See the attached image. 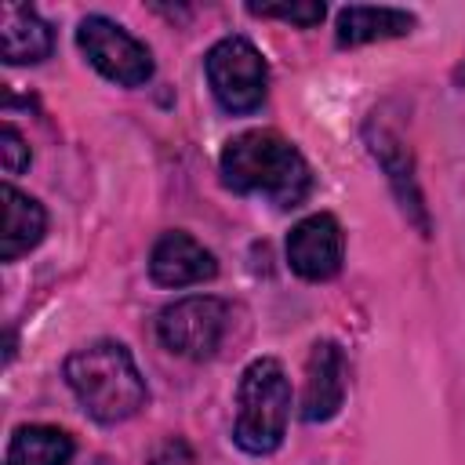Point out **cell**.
<instances>
[{
    "mask_svg": "<svg viewBox=\"0 0 465 465\" xmlns=\"http://www.w3.org/2000/svg\"><path fill=\"white\" fill-rule=\"evenodd\" d=\"M222 185L232 193H254L276 207H298L312 189V171L294 142L280 131H243L225 142L218 156Z\"/></svg>",
    "mask_w": 465,
    "mask_h": 465,
    "instance_id": "1",
    "label": "cell"
},
{
    "mask_svg": "<svg viewBox=\"0 0 465 465\" xmlns=\"http://www.w3.org/2000/svg\"><path fill=\"white\" fill-rule=\"evenodd\" d=\"M62 374L73 396L80 400V407L102 425L134 418L149 400V389L142 371L134 367V356L127 352V345L109 338L69 352Z\"/></svg>",
    "mask_w": 465,
    "mask_h": 465,
    "instance_id": "2",
    "label": "cell"
},
{
    "mask_svg": "<svg viewBox=\"0 0 465 465\" xmlns=\"http://www.w3.org/2000/svg\"><path fill=\"white\" fill-rule=\"evenodd\" d=\"M291 414V381L276 356H258L243 367L236 385L232 440L247 454H272L283 443Z\"/></svg>",
    "mask_w": 465,
    "mask_h": 465,
    "instance_id": "3",
    "label": "cell"
},
{
    "mask_svg": "<svg viewBox=\"0 0 465 465\" xmlns=\"http://www.w3.org/2000/svg\"><path fill=\"white\" fill-rule=\"evenodd\" d=\"M207 84L225 113H254L269 91V65L247 36L218 40L203 58Z\"/></svg>",
    "mask_w": 465,
    "mask_h": 465,
    "instance_id": "4",
    "label": "cell"
},
{
    "mask_svg": "<svg viewBox=\"0 0 465 465\" xmlns=\"http://www.w3.org/2000/svg\"><path fill=\"white\" fill-rule=\"evenodd\" d=\"M76 44L87 62L120 87H142L153 76V54L142 40H134L124 25L105 15H87L76 25Z\"/></svg>",
    "mask_w": 465,
    "mask_h": 465,
    "instance_id": "5",
    "label": "cell"
},
{
    "mask_svg": "<svg viewBox=\"0 0 465 465\" xmlns=\"http://www.w3.org/2000/svg\"><path fill=\"white\" fill-rule=\"evenodd\" d=\"M225 320H229V305L222 298L193 294V298H182V302L167 305L156 316V334H160L163 349L174 352V356L211 360L222 345Z\"/></svg>",
    "mask_w": 465,
    "mask_h": 465,
    "instance_id": "6",
    "label": "cell"
},
{
    "mask_svg": "<svg viewBox=\"0 0 465 465\" xmlns=\"http://www.w3.org/2000/svg\"><path fill=\"white\" fill-rule=\"evenodd\" d=\"M345 258V232L338 225L334 214L320 211L302 218L291 232H287V262L302 280H331L341 269Z\"/></svg>",
    "mask_w": 465,
    "mask_h": 465,
    "instance_id": "7",
    "label": "cell"
},
{
    "mask_svg": "<svg viewBox=\"0 0 465 465\" xmlns=\"http://www.w3.org/2000/svg\"><path fill=\"white\" fill-rule=\"evenodd\" d=\"M363 138H367L374 160L381 163V171H385V178H389V185H392V193H396L403 214L418 225L421 236H429V211H425V200H421V189H418V178H414L411 149L403 145L400 131L389 127L385 120H378V113H374V116L367 120V127H363Z\"/></svg>",
    "mask_w": 465,
    "mask_h": 465,
    "instance_id": "8",
    "label": "cell"
},
{
    "mask_svg": "<svg viewBox=\"0 0 465 465\" xmlns=\"http://www.w3.org/2000/svg\"><path fill=\"white\" fill-rule=\"evenodd\" d=\"M345 403V356L334 341H316L305 360V389H302V418L331 421Z\"/></svg>",
    "mask_w": 465,
    "mask_h": 465,
    "instance_id": "9",
    "label": "cell"
},
{
    "mask_svg": "<svg viewBox=\"0 0 465 465\" xmlns=\"http://www.w3.org/2000/svg\"><path fill=\"white\" fill-rule=\"evenodd\" d=\"M218 272V262L214 254L193 240L189 232L182 229H171L163 232L156 243H153V254H149V276L160 283V287H189V283H203Z\"/></svg>",
    "mask_w": 465,
    "mask_h": 465,
    "instance_id": "10",
    "label": "cell"
},
{
    "mask_svg": "<svg viewBox=\"0 0 465 465\" xmlns=\"http://www.w3.org/2000/svg\"><path fill=\"white\" fill-rule=\"evenodd\" d=\"M54 47L51 25L25 4H4L0 7V54L7 65L44 62Z\"/></svg>",
    "mask_w": 465,
    "mask_h": 465,
    "instance_id": "11",
    "label": "cell"
},
{
    "mask_svg": "<svg viewBox=\"0 0 465 465\" xmlns=\"http://www.w3.org/2000/svg\"><path fill=\"white\" fill-rule=\"evenodd\" d=\"M414 29V15L400 7H341L338 11V47H360L374 40H392L407 36Z\"/></svg>",
    "mask_w": 465,
    "mask_h": 465,
    "instance_id": "12",
    "label": "cell"
},
{
    "mask_svg": "<svg viewBox=\"0 0 465 465\" xmlns=\"http://www.w3.org/2000/svg\"><path fill=\"white\" fill-rule=\"evenodd\" d=\"M47 232V214L44 207L18 193L15 185H4V232H0V258L15 262L22 254H29Z\"/></svg>",
    "mask_w": 465,
    "mask_h": 465,
    "instance_id": "13",
    "label": "cell"
},
{
    "mask_svg": "<svg viewBox=\"0 0 465 465\" xmlns=\"http://www.w3.org/2000/svg\"><path fill=\"white\" fill-rule=\"evenodd\" d=\"M73 436L54 425H18L11 432L4 465H69Z\"/></svg>",
    "mask_w": 465,
    "mask_h": 465,
    "instance_id": "14",
    "label": "cell"
},
{
    "mask_svg": "<svg viewBox=\"0 0 465 465\" xmlns=\"http://www.w3.org/2000/svg\"><path fill=\"white\" fill-rule=\"evenodd\" d=\"M247 11H251V15H258V18H283V22L302 25V29L320 25V22H323V15H327V7H323V4H316V0H305V4H251Z\"/></svg>",
    "mask_w": 465,
    "mask_h": 465,
    "instance_id": "15",
    "label": "cell"
},
{
    "mask_svg": "<svg viewBox=\"0 0 465 465\" xmlns=\"http://www.w3.org/2000/svg\"><path fill=\"white\" fill-rule=\"evenodd\" d=\"M0 156H4L7 174H18L22 167H29V145L22 142V134L11 124H4V131H0Z\"/></svg>",
    "mask_w": 465,
    "mask_h": 465,
    "instance_id": "16",
    "label": "cell"
},
{
    "mask_svg": "<svg viewBox=\"0 0 465 465\" xmlns=\"http://www.w3.org/2000/svg\"><path fill=\"white\" fill-rule=\"evenodd\" d=\"M149 465H196V454H193V447H189L182 436H167V440L153 450Z\"/></svg>",
    "mask_w": 465,
    "mask_h": 465,
    "instance_id": "17",
    "label": "cell"
},
{
    "mask_svg": "<svg viewBox=\"0 0 465 465\" xmlns=\"http://www.w3.org/2000/svg\"><path fill=\"white\" fill-rule=\"evenodd\" d=\"M458 80H461V84H465V65H461V69H458Z\"/></svg>",
    "mask_w": 465,
    "mask_h": 465,
    "instance_id": "18",
    "label": "cell"
}]
</instances>
